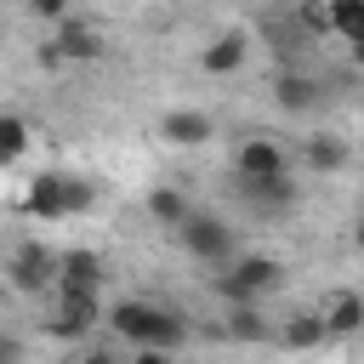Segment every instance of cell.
<instances>
[{"instance_id":"1","label":"cell","mask_w":364,"mask_h":364,"mask_svg":"<svg viewBox=\"0 0 364 364\" xmlns=\"http://www.w3.org/2000/svg\"><path fill=\"white\" fill-rule=\"evenodd\" d=\"M102 324L125 341V347H136L142 358H159V353H171V347H182V318L176 313H165V307H154V301H114L108 313H102Z\"/></svg>"},{"instance_id":"2","label":"cell","mask_w":364,"mask_h":364,"mask_svg":"<svg viewBox=\"0 0 364 364\" xmlns=\"http://www.w3.org/2000/svg\"><path fill=\"white\" fill-rule=\"evenodd\" d=\"M284 284V262L279 256H239L222 279H216V296L222 301H262L267 290Z\"/></svg>"},{"instance_id":"3","label":"cell","mask_w":364,"mask_h":364,"mask_svg":"<svg viewBox=\"0 0 364 364\" xmlns=\"http://www.w3.org/2000/svg\"><path fill=\"white\" fill-rule=\"evenodd\" d=\"M102 301H97V290H85V284H57V313L46 318V330L57 336V341H80V336H91V324H102Z\"/></svg>"},{"instance_id":"4","label":"cell","mask_w":364,"mask_h":364,"mask_svg":"<svg viewBox=\"0 0 364 364\" xmlns=\"http://www.w3.org/2000/svg\"><path fill=\"white\" fill-rule=\"evenodd\" d=\"M6 279L17 296H46L57 290V250H46V239H23L6 262Z\"/></svg>"},{"instance_id":"5","label":"cell","mask_w":364,"mask_h":364,"mask_svg":"<svg viewBox=\"0 0 364 364\" xmlns=\"http://www.w3.org/2000/svg\"><path fill=\"white\" fill-rule=\"evenodd\" d=\"M176 239H182V250L199 256V262H228V256H233V228H228L222 216H210V210H188V216L176 222Z\"/></svg>"},{"instance_id":"6","label":"cell","mask_w":364,"mask_h":364,"mask_svg":"<svg viewBox=\"0 0 364 364\" xmlns=\"http://www.w3.org/2000/svg\"><path fill=\"white\" fill-rule=\"evenodd\" d=\"M239 193L262 210V216H284L290 205H296V182H290V171H279V176H239Z\"/></svg>"},{"instance_id":"7","label":"cell","mask_w":364,"mask_h":364,"mask_svg":"<svg viewBox=\"0 0 364 364\" xmlns=\"http://www.w3.org/2000/svg\"><path fill=\"white\" fill-rule=\"evenodd\" d=\"M279 171H290V159L273 136H245L233 148V176H279Z\"/></svg>"},{"instance_id":"8","label":"cell","mask_w":364,"mask_h":364,"mask_svg":"<svg viewBox=\"0 0 364 364\" xmlns=\"http://www.w3.org/2000/svg\"><path fill=\"white\" fill-rule=\"evenodd\" d=\"M23 210H28V216H40V222H57V216H68L63 171H40V176L28 182V193H23Z\"/></svg>"},{"instance_id":"9","label":"cell","mask_w":364,"mask_h":364,"mask_svg":"<svg viewBox=\"0 0 364 364\" xmlns=\"http://www.w3.org/2000/svg\"><path fill=\"white\" fill-rule=\"evenodd\" d=\"M210 114H199V108H171L165 119H159V136L165 142H176V148H199V142H210Z\"/></svg>"},{"instance_id":"10","label":"cell","mask_w":364,"mask_h":364,"mask_svg":"<svg viewBox=\"0 0 364 364\" xmlns=\"http://www.w3.org/2000/svg\"><path fill=\"white\" fill-rule=\"evenodd\" d=\"M245 57H250V40L228 28V34H216V40L199 51V68H205V74H239V68H245Z\"/></svg>"},{"instance_id":"11","label":"cell","mask_w":364,"mask_h":364,"mask_svg":"<svg viewBox=\"0 0 364 364\" xmlns=\"http://www.w3.org/2000/svg\"><path fill=\"white\" fill-rule=\"evenodd\" d=\"M279 341H284L290 353L324 347V341H330V330H324V313H290V318L279 324Z\"/></svg>"},{"instance_id":"12","label":"cell","mask_w":364,"mask_h":364,"mask_svg":"<svg viewBox=\"0 0 364 364\" xmlns=\"http://www.w3.org/2000/svg\"><path fill=\"white\" fill-rule=\"evenodd\" d=\"M324 330H330V336L364 330V296H358V290H336V296L324 301Z\"/></svg>"},{"instance_id":"13","label":"cell","mask_w":364,"mask_h":364,"mask_svg":"<svg viewBox=\"0 0 364 364\" xmlns=\"http://www.w3.org/2000/svg\"><path fill=\"white\" fill-rule=\"evenodd\" d=\"M51 40L63 46V57H68V63H97V57H102V34H97L91 23H63Z\"/></svg>"},{"instance_id":"14","label":"cell","mask_w":364,"mask_h":364,"mask_svg":"<svg viewBox=\"0 0 364 364\" xmlns=\"http://www.w3.org/2000/svg\"><path fill=\"white\" fill-rule=\"evenodd\" d=\"M273 102H279L284 114H307V108H318V80H307V74H279V80H273Z\"/></svg>"},{"instance_id":"15","label":"cell","mask_w":364,"mask_h":364,"mask_svg":"<svg viewBox=\"0 0 364 364\" xmlns=\"http://www.w3.org/2000/svg\"><path fill=\"white\" fill-rule=\"evenodd\" d=\"M57 284H85V290H97V284H102V256H97V250H63V256H57Z\"/></svg>"},{"instance_id":"16","label":"cell","mask_w":364,"mask_h":364,"mask_svg":"<svg viewBox=\"0 0 364 364\" xmlns=\"http://www.w3.org/2000/svg\"><path fill=\"white\" fill-rule=\"evenodd\" d=\"M301 159H307L313 171H341V165H347V142H341V136H324V131H318V136H307Z\"/></svg>"},{"instance_id":"17","label":"cell","mask_w":364,"mask_h":364,"mask_svg":"<svg viewBox=\"0 0 364 364\" xmlns=\"http://www.w3.org/2000/svg\"><path fill=\"white\" fill-rule=\"evenodd\" d=\"M188 210H193V205L182 199V188H154V193H148V216H154V222H165V228H176Z\"/></svg>"},{"instance_id":"18","label":"cell","mask_w":364,"mask_h":364,"mask_svg":"<svg viewBox=\"0 0 364 364\" xmlns=\"http://www.w3.org/2000/svg\"><path fill=\"white\" fill-rule=\"evenodd\" d=\"M228 330H233L239 341H262V336H273V330L262 324L256 301H228Z\"/></svg>"},{"instance_id":"19","label":"cell","mask_w":364,"mask_h":364,"mask_svg":"<svg viewBox=\"0 0 364 364\" xmlns=\"http://www.w3.org/2000/svg\"><path fill=\"white\" fill-rule=\"evenodd\" d=\"M324 6H330V34L353 40L364 28V0H324Z\"/></svg>"},{"instance_id":"20","label":"cell","mask_w":364,"mask_h":364,"mask_svg":"<svg viewBox=\"0 0 364 364\" xmlns=\"http://www.w3.org/2000/svg\"><path fill=\"white\" fill-rule=\"evenodd\" d=\"M23 148H28V125L17 114H0V165L23 159Z\"/></svg>"},{"instance_id":"21","label":"cell","mask_w":364,"mask_h":364,"mask_svg":"<svg viewBox=\"0 0 364 364\" xmlns=\"http://www.w3.org/2000/svg\"><path fill=\"white\" fill-rule=\"evenodd\" d=\"M63 193H68V216H80V210L97 205V188H91L85 176H63Z\"/></svg>"},{"instance_id":"22","label":"cell","mask_w":364,"mask_h":364,"mask_svg":"<svg viewBox=\"0 0 364 364\" xmlns=\"http://www.w3.org/2000/svg\"><path fill=\"white\" fill-rule=\"evenodd\" d=\"M301 28L324 40V34H330V6H318V0H307V6H301Z\"/></svg>"},{"instance_id":"23","label":"cell","mask_w":364,"mask_h":364,"mask_svg":"<svg viewBox=\"0 0 364 364\" xmlns=\"http://www.w3.org/2000/svg\"><path fill=\"white\" fill-rule=\"evenodd\" d=\"M34 63H40V68H46V74H57V68H63V63H68V57H63V46H57V40H46V46H40V51H34Z\"/></svg>"},{"instance_id":"24","label":"cell","mask_w":364,"mask_h":364,"mask_svg":"<svg viewBox=\"0 0 364 364\" xmlns=\"http://www.w3.org/2000/svg\"><path fill=\"white\" fill-rule=\"evenodd\" d=\"M28 11H34V17H51V23H57V17H68V0H28Z\"/></svg>"},{"instance_id":"25","label":"cell","mask_w":364,"mask_h":364,"mask_svg":"<svg viewBox=\"0 0 364 364\" xmlns=\"http://www.w3.org/2000/svg\"><path fill=\"white\" fill-rule=\"evenodd\" d=\"M353 57H358V63H364V28H358V34H353Z\"/></svg>"},{"instance_id":"26","label":"cell","mask_w":364,"mask_h":364,"mask_svg":"<svg viewBox=\"0 0 364 364\" xmlns=\"http://www.w3.org/2000/svg\"><path fill=\"white\" fill-rule=\"evenodd\" d=\"M353 239H358V250H364V216H358V228H353Z\"/></svg>"}]
</instances>
